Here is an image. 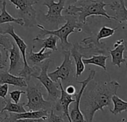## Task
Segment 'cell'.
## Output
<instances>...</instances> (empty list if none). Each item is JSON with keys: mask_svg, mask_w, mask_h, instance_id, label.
I'll list each match as a JSON object with an SVG mask.
<instances>
[{"mask_svg": "<svg viewBox=\"0 0 127 122\" xmlns=\"http://www.w3.org/2000/svg\"><path fill=\"white\" fill-rule=\"evenodd\" d=\"M121 85L118 81L95 83L85 89L80 99V110L86 122H93L97 111H103L104 107L110 108L112 97L117 94Z\"/></svg>", "mask_w": 127, "mask_h": 122, "instance_id": "6da1fadb", "label": "cell"}, {"mask_svg": "<svg viewBox=\"0 0 127 122\" xmlns=\"http://www.w3.org/2000/svg\"><path fill=\"white\" fill-rule=\"evenodd\" d=\"M105 0H82L79 5L70 4L65 10L66 15L74 16L77 21L83 26L86 25L87 18L91 16H103L107 19H115V16H109L105 10L106 6L109 3H106Z\"/></svg>", "mask_w": 127, "mask_h": 122, "instance_id": "7a4b0ae2", "label": "cell"}, {"mask_svg": "<svg viewBox=\"0 0 127 122\" xmlns=\"http://www.w3.org/2000/svg\"><path fill=\"white\" fill-rule=\"evenodd\" d=\"M65 22L64 25L57 30H48L44 26L37 24L36 27L39 28V34L36 36L37 37H42L47 35H54L60 40V45L63 51H68L72 47V44L68 40V36L72 33L81 32L83 30V25H82L77 19L71 15H65Z\"/></svg>", "mask_w": 127, "mask_h": 122, "instance_id": "3957f363", "label": "cell"}, {"mask_svg": "<svg viewBox=\"0 0 127 122\" xmlns=\"http://www.w3.org/2000/svg\"><path fill=\"white\" fill-rule=\"evenodd\" d=\"M4 34H8L12 37V38L14 40V42L17 47L19 49V51L21 53L22 57V61H23V68L20 69L18 73L16 74V76L22 77L25 78L26 81H28L31 80V77L33 75H36L37 72L40 70V68L38 67L37 66H30L28 61H27V57H26V50H27V44L18 35L16 34L14 31V27L11 25H8V27L4 29L3 31H1Z\"/></svg>", "mask_w": 127, "mask_h": 122, "instance_id": "277c9868", "label": "cell"}, {"mask_svg": "<svg viewBox=\"0 0 127 122\" xmlns=\"http://www.w3.org/2000/svg\"><path fill=\"white\" fill-rule=\"evenodd\" d=\"M26 97L28 98V103L24 106L26 107L30 111L37 110H48L52 108L53 104L51 102L46 101L43 98L42 87L39 84L33 83L31 80L27 81Z\"/></svg>", "mask_w": 127, "mask_h": 122, "instance_id": "5b68a950", "label": "cell"}, {"mask_svg": "<svg viewBox=\"0 0 127 122\" xmlns=\"http://www.w3.org/2000/svg\"><path fill=\"white\" fill-rule=\"evenodd\" d=\"M63 53L64 56L63 63L54 72L48 73V75L55 83L60 80L63 84H70L74 81V67L71 59L70 50L63 51Z\"/></svg>", "mask_w": 127, "mask_h": 122, "instance_id": "8992f818", "label": "cell"}, {"mask_svg": "<svg viewBox=\"0 0 127 122\" xmlns=\"http://www.w3.org/2000/svg\"><path fill=\"white\" fill-rule=\"evenodd\" d=\"M43 62L44 63H42L39 66V75H34L33 76V78L38 80L41 83V84L45 88L48 92V98L52 101H57L60 97L61 92L60 87L57 86V83L54 82L48 75V70L51 64V60L49 58Z\"/></svg>", "mask_w": 127, "mask_h": 122, "instance_id": "52a82bcc", "label": "cell"}, {"mask_svg": "<svg viewBox=\"0 0 127 122\" xmlns=\"http://www.w3.org/2000/svg\"><path fill=\"white\" fill-rule=\"evenodd\" d=\"M13 4L23 16L25 26L33 27L36 23V11L33 5L36 4L39 0H8Z\"/></svg>", "mask_w": 127, "mask_h": 122, "instance_id": "ba28073f", "label": "cell"}, {"mask_svg": "<svg viewBox=\"0 0 127 122\" xmlns=\"http://www.w3.org/2000/svg\"><path fill=\"white\" fill-rule=\"evenodd\" d=\"M96 75V71L94 69L90 70V73L86 79L82 81H77V83L81 84V87L76 95H74V101L72 103L73 104V107L71 110V112L69 113L70 119L72 122H86V120L84 119L83 115L82 114L80 110V102L81 97L83 95V93L86 88V86L89 84L90 82L95 78Z\"/></svg>", "mask_w": 127, "mask_h": 122, "instance_id": "9c48e42d", "label": "cell"}, {"mask_svg": "<svg viewBox=\"0 0 127 122\" xmlns=\"http://www.w3.org/2000/svg\"><path fill=\"white\" fill-rule=\"evenodd\" d=\"M65 0H58L55 2L54 0H48L42 4L46 6L48 9V12L45 15L46 20L51 23L56 25L59 28L60 25L65 22V16L62 15V11L65 8Z\"/></svg>", "mask_w": 127, "mask_h": 122, "instance_id": "30bf717a", "label": "cell"}, {"mask_svg": "<svg viewBox=\"0 0 127 122\" xmlns=\"http://www.w3.org/2000/svg\"><path fill=\"white\" fill-rule=\"evenodd\" d=\"M58 84H59V87L61 92V95L60 97L56 101L55 105H54V108L57 111H60L63 113V116H66L68 122H72L71 119H70V116H69V106L71 104H72L74 101V98L72 97V95H68L65 91V89L63 86V83H61V81L59 80L57 81Z\"/></svg>", "mask_w": 127, "mask_h": 122, "instance_id": "8fae6325", "label": "cell"}, {"mask_svg": "<svg viewBox=\"0 0 127 122\" xmlns=\"http://www.w3.org/2000/svg\"><path fill=\"white\" fill-rule=\"evenodd\" d=\"M9 53L8 59L10 60V66L8 69V72L16 75L18 72L20 70L21 66H23V61L21 59V53L19 51V48L16 45L15 42H12V46L10 48L7 50Z\"/></svg>", "mask_w": 127, "mask_h": 122, "instance_id": "7c38bea8", "label": "cell"}, {"mask_svg": "<svg viewBox=\"0 0 127 122\" xmlns=\"http://www.w3.org/2000/svg\"><path fill=\"white\" fill-rule=\"evenodd\" d=\"M126 50V43L124 39L117 40L114 44V49L109 50V53L112 57V63L113 65L121 68V63H127V59L124 57V52Z\"/></svg>", "mask_w": 127, "mask_h": 122, "instance_id": "4fadbf2b", "label": "cell"}, {"mask_svg": "<svg viewBox=\"0 0 127 122\" xmlns=\"http://www.w3.org/2000/svg\"><path fill=\"white\" fill-rule=\"evenodd\" d=\"M59 39L54 36V35H49L48 38L42 39L41 37H36L34 39H33V49H41L42 48H44L45 49H49L52 51H57V42Z\"/></svg>", "mask_w": 127, "mask_h": 122, "instance_id": "5bb4252c", "label": "cell"}, {"mask_svg": "<svg viewBox=\"0 0 127 122\" xmlns=\"http://www.w3.org/2000/svg\"><path fill=\"white\" fill-rule=\"evenodd\" d=\"M3 83L19 87L27 86V81L22 77L16 76L9 73L8 71L0 69V85Z\"/></svg>", "mask_w": 127, "mask_h": 122, "instance_id": "9a60e30c", "label": "cell"}, {"mask_svg": "<svg viewBox=\"0 0 127 122\" xmlns=\"http://www.w3.org/2000/svg\"><path fill=\"white\" fill-rule=\"evenodd\" d=\"M70 54H71V57H73L75 63V68H76L75 78L77 79L85 70V65L83 63V57L85 56L77 47V42L72 45V47L70 48Z\"/></svg>", "mask_w": 127, "mask_h": 122, "instance_id": "2e32d148", "label": "cell"}, {"mask_svg": "<svg viewBox=\"0 0 127 122\" xmlns=\"http://www.w3.org/2000/svg\"><path fill=\"white\" fill-rule=\"evenodd\" d=\"M110 8L115 12V20L119 23L127 21V10L125 4V0H116L109 4Z\"/></svg>", "mask_w": 127, "mask_h": 122, "instance_id": "e0dca14e", "label": "cell"}, {"mask_svg": "<svg viewBox=\"0 0 127 122\" xmlns=\"http://www.w3.org/2000/svg\"><path fill=\"white\" fill-rule=\"evenodd\" d=\"M45 48H42L38 52H34L33 49L31 48L28 53V60L33 64V66H36L47 59H49L51 54H52V51H49L45 52Z\"/></svg>", "mask_w": 127, "mask_h": 122, "instance_id": "ac0fdd59", "label": "cell"}, {"mask_svg": "<svg viewBox=\"0 0 127 122\" xmlns=\"http://www.w3.org/2000/svg\"><path fill=\"white\" fill-rule=\"evenodd\" d=\"M6 1L1 2V7L0 10V25L9 22H15L21 26H25V21L22 18H15L12 16L6 10Z\"/></svg>", "mask_w": 127, "mask_h": 122, "instance_id": "d6986e66", "label": "cell"}, {"mask_svg": "<svg viewBox=\"0 0 127 122\" xmlns=\"http://www.w3.org/2000/svg\"><path fill=\"white\" fill-rule=\"evenodd\" d=\"M109 57V56H106L104 54H98V55H92L89 58H83V63L84 65H95L100 68H102L104 71H107L106 69V60Z\"/></svg>", "mask_w": 127, "mask_h": 122, "instance_id": "ffe728a7", "label": "cell"}, {"mask_svg": "<svg viewBox=\"0 0 127 122\" xmlns=\"http://www.w3.org/2000/svg\"><path fill=\"white\" fill-rule=\"evenodd\" d=\"M112 102L114 104V109L109 108V110L113 115H118L122 112L127 111V101L120 98L117 95H115L112 97Z\"/></svg>", "mask_w": 127, "mask_h": 122, "instance_id": "44dd1931", "label": "cell"}, {"mask_svg": "<svg viewBox=\"0 0 127 122\" xmlns=\"http://www.w3.org/2000/svg\"><path fill=\"white\" fill-rule=\"evenodd\" d=\"M25 103H12L10 100H6V104L4 107L1 110L2 112H7L12 113H25Z\"/></svg>", "mask_w": 127, "mask_h": 122, "instance_id": "7402d4cb", "label": "cell"}, {"mask_svg": "<svg viewBox=\"0 0 127 122\" xmlns=\"http://www.w3.org/2000/svg\"><path fill=\"white\" fill-rule=\"evenodd\" d=\"M118 30V28H112L107 26H103L99 32L97 33V36H96V39L95 40L97 42H100V40L102 39H105V38H108V37H111L115 33V31Z\"/></svg>", "mask_w": 127, "mask_h": 122, "instance_id": "603a6c76", "label": "cell"}, {"mask_svg": "<svg viewBox=\"0 0 127 122\" xmlns=\"http://www.w3.org/2000/svg\"><path fill=\"white\" fill-rule=\"evenodd\" d=\"M12 42L7 34H4L0 31V45L4 49L7 50L11 48Z\"/></svg>", "mask_w": 127, "mask_h": 122, "instance_id": "cb8c5ba5", "label": "cell"}, {"mask_svg": "<svg viewBox=\"0 0 127 122\" xmlns=\"http://www.w3.org/2000/svg\"><path fill=\"white\" fill-rule=\"evenodd\" d=\"M22 94H25V92L22 91V90H14L11 92H10V100H12L14 103L17 104L19 103L20 98H21V95Z\"/></svg>", "mask_w": 127, "mask_h": 122, "instance_id": "d4e9b609", "label": "cell"}, {"mask_svg": "<svg viewBox=\"0 0 127 122\" xmlns=\"http://www.w3.org/2000/svg\"><path fill=\"white\" fill-rule=\"evenodd\" d=\"M45 121V122H63V119L61 116H57L54 113V110H51L49 114V116L47 117V119Z\"/></svg>", "mask_w": 127, "mask_h": 122, "instance_id": "484cf974", "label": "cell"}, {"mask_svg": "<svg viewBox=\"0 0 127 122\" xmlns=\"http://www.w3.org/2000/svg\"><path fill=\"white\" fill-rule=\"evenodd\" d=\"M1 46L0 45V65L5 66V63L8 59V52L4 48L1 49Z\"/></svg>", "mask_w": 127, "mask_h": 122, "instance_id": "4316f807", "label": "cell"}, {"mask_svg": "<svg viewBox=\"0 0 127 122\" xmlns=\"http://www.w3.org/2000/svg\"><path fill=\"white\" fill-rule=\"evenodd\" d=\"M8 89H9L8 84L3 83V84L0 85V98L6 99V96L7 95Z\"/></svg>", "mask_w": 127, "mask_h": 122, "instance_id": "83f0119b", "label": "cell"}, {"mask_svg": "<svg viewBox=\"0 0 127 122\" xmlns=\"http://www.w3.org/2000/svg\"><path fill=\"white\" fill-rule=\"evenodd\" d=\"M47 118H42V119H17L14 122H45V120Z\"/></svg>", "mask_w": 127, "mask_h": 122, "instance_id": "f1b7e54d", "label": "cell"}, {"mask_svg": "<svg viewBox=\"0 0 127 122\" xmlns=\"http://www.w3.org/2000/svg\"><path fill=\"white\" fill-rule=\"evenodd\" d=\"M65 91L68 94V95H75V92H76V89L75 87L71 85V84H69L66 86Z\"/></svg>", "mask_w": 127, "mask_h": 122, "instance_id": "f546056e", "label": "cell"}, {"mask_svg": "<svg viewBox=\"0 0 127 122\" xmlns=\"http://www.w3.org/2000/svg\"><path fill=\"white\" fill-rule=\"evenodd\" d=\"M7 116H8V113H5V112L0 111V122L4 120Z\"/></svg>", "mask_w": 127, "mask_h": 122, "instance_id": "4dcf8cb0", "label": "cell"}, {"mask_svg": "<svg viewBox=\"0 0 127 122\" xmlns=\"http://www.w3.org/2000/svg\"><path fill=\"white\" fill-rule=\"evenodd\" d=\"M5 104H6V99L0 98V111H1V110L4 107Z\"/></svg>", "mask_w": 127, "mask_h": 122, "instance_id": "1f68e13d", "label": "cell"}, {"mask_svg": "<svg viewBox=\"0 0 127 122\" xmlns=\"http://www.w3.org/2000/svg\"><path fill=\"white\" fill-rule=\"evenodd\" d=\"M68 1H69L70 3H71L72 4H74V3H76V2H77L78 1H80V0H68Z\"/></svg>", "mask_w": 127, "mask_h": 122, "instance_id": "d6a6232c", "label": "cell"}, {"mask_svg": "<svg viewBox=\"0 0 127 122\" xmlns=\"http://www.w3.org/2000/svg\"><path fill=\"white\" fill-rule=\"evenodd\" d=\"M5 68V66H3V65H0V69H4Z\"/></svg>", "mask_w": 127, "mask_h": 122, "instance_id": "836d02e7", "label": "cell"}, {"mask_svg": "<svg viewBox=\"0 0 127 122\" xmlns=\"http://www.w3.org/2000/svg\"><path fill=\"white\" fill-rule=\"evenodd\" d=\"M125 121H126V119H122V121H121V122H124Z\"/></svg>", "mask_w": 127, "mask_h": 122, "instance_id": "e575fe53", "label": "cell"}, {"mask_svg": "<svg viewBox=\"0 0 127 122\" xmlns=\"http://www.w3.org/2000/svg\"><path fill=\"white\" fill-rule=\"evenodd\" d=\"M4 122V121L3 120V121H1V122Z\"/></svg>", "mask_w": 127, "mask_h": 122, "instance_id": "d590c367", "label": "cell"}, {"mask_svg": "<svg viewBox=\"0 0 127 122\" xmlns=\"http://www.w3.org/2000/svg\"></svg>", "mask_w": 127, "mask_h": 122, "instance_id": "8d00e7d4", "label": "cell"}]
</instances>
